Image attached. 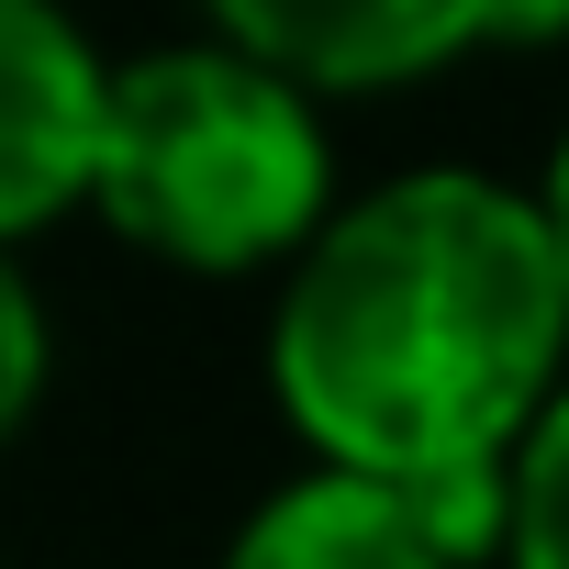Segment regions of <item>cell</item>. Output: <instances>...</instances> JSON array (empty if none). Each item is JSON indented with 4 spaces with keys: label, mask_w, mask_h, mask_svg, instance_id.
Wrapping results in <instances>:
<instances>
[{
    "label": "cell",
    "mask_w": 569,
    "mask_h": 569,
    "mask_svg": "<svg viewBox=\"0 0 569 569\" xmlns=\"http://www.w3.org/2000/svg\"><path fill=\"white\" fill-rule=\"evenodd\" d=\"M569 347V279L536 201L425 168L347 201L291 268L268 369L291 425L391 491L513 469L547 425Z\"/></svg>",
    "instance_id": "1"
},
{
    "label": "cell",
    "mask_w": 569,
    "mask_h": 569,
    "mask_svg": "<svg viewBox=\"0 0 569 569\" xmlns=\"http://www.w3.org/2000/svg\"><path fill=\"white\" fill-rule=\"evenodd\" d=\"M325 123L313 90L279 79L246 46H168L112 68V134H101V212L179 257V268H257V257H313L325 223Z\"/></svg>",
    "instance_id": "2"
},
{
    "label": "cell",
    "mask_w": 569,
    "mask_h": 569,
    "mask_svg": "<svg viewBox=\"0 0 569 569\" xmlns=\"http://www.w3.org/2000/svg\"><path fill=\"white\" fill-rule=\"evenodd\" d=\"M536 34H569V12H491V0H325V12H291V0H223V46L268 57L302 90H391L469 46H536Z\"/></svg>",
    "instance_id": "3"
},
{
    "label": "cell",
    "mask_w": 569,
    "mask_h": 569,
    "mask_svg": "<svg viewBox=\"0 0 569 569\" xmlns=\"http://www.w3.org/2000/svg\"><path fill=\"white\" fill-rule=\"evenodd\" d=\"M112 68L34 0H0V234H34L101 190Z\"/></svg>",
    "instance_id": "4"
},
{
    "label": "cell",
    "mask_w": 569,
    "mask_h": 569,
    "mask_svg": "<svg viewBox=\"0 0 569 569\" xmlns=\"http://www.w3.org/2000/svg\"><path fill=\"white\" fill-rule=\"evenodd\" d=\"M223 569H458L425 513L391 491V480H358V469H313L279 502H257V525L234 536Z\"/></svg>",
    "instance_id": "5"
},
{
    "label": "cell",
    "mask_w": 569,
    "mask_h": 569,
    "mask_svg": "<svg viewBox=\"0 0 569 569\" xmlns=\"http://www.w3.org/2000/svg\"><path fill=\"white\" fill-rule=\"evenodd\" d=\"M513 569H569V391L513 458Z\"/></svg>",
    "instance_id": "6"
},
{
    "label": "cell",
    "mask_w": 569,
    "mask_h": 569,
    "mask_svg": "<svg viewBox=\"0 0 569 569\" xmlns=\"http://www.w3.org/2000/svg\"><path fill=\"white\" fill-rule=\"evenodd\" d=\"M34 391H46V313L23 291V268L0 257V436L34 413Z\"/></svg>",
    "instance_id": "7"
},
{
    "label": "cell",
    "mask_w": 569,
    "mask_h": 569,
    "mask_svg": "<svg viewBox=\"0 0 569 569\" xmlns=\"http://www.w3.org/2000/svg\"><path fill=\"white\" fill-rule=\"evenodd\" d=\"M547 234H558V279H569V134H558V168H547Z\"/></svg>",
    "instance_id": "8"
}]
</instances>
